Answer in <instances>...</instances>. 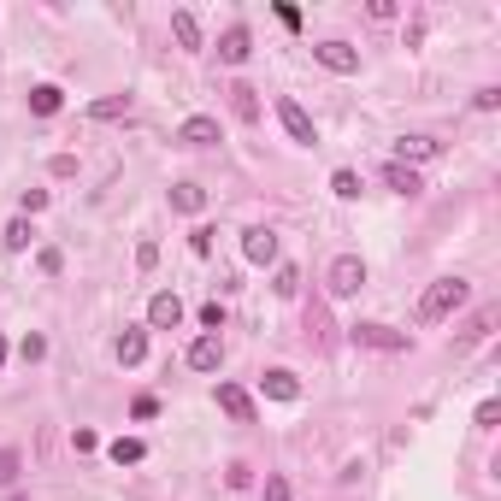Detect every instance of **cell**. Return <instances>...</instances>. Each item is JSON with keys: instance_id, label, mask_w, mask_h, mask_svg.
Returning <instances> with one entry per match:
<instances>
[{"instance_id": "cell-1", "label": "cell", "mask_w": 501, "mask_h": 501, "mask_svg": "<svg viewBox=\"0 0 501 501\" xmlns=\"http://www.w3.org/2000/svg\"><path fill=\"white\" fill-rule=\"evenodd\" d=\"M466 295H472L466 277H437V284L425 289V301H419V318H425V325H443L454 307H466Z\"/></svg>"}, {"instance_id": "cell-2", "label": "cell", "mask_w": 501, "mask_h": 501, "mask_svg": "<svg viewBox=\"0 0 501 501\" xmlns=\"http://www.w3.org/2000/svg\"><path fill=\"white\" fill-rule=\"evenodd\" d=\"M325 284H330V295H336V301L360 295V284H366V259H360V254H336V259H330V277H325Z\"/></svg>"}, {"instance_id": "cell-3", "label": "cell", "mask_w": 501, "mask_h": 501, "mask_svg": "<svg viewBox=\"0 0 501 501\" xmlns=\"http://www.w3.org/2000/svg\"><path fill=\"white\" fill-rule=\"evenodd\" d=\"M348 336H354V348H378V354H407L413 348L407 330H389V325H354Z\"/></svg>"}, {"instance_id": "cell-4", "label": "cell", "mask_w": 501, "mask_h": 501, "mask_svg": "<svg viewBox=\"0 0 501 501\" xmlns=\"http://www.w3.org/2000/svg\"><path fill=\"white\" fill-rule=\"evenodd\" d=\"M277 124H284L301 148H313V142H318V130H313V118H307V106H301V100H289V95L277 100Z\"/></svg>"}, {"instance_id": "cell-5", "label": "cell", "mask_w": 501, "mask_h": 501, "mask_svg": "<svg viewBox=\"0 0 501 501\" xmlns=\"http://www.w3.org/2000/svg\"><path fill=\"white\" fill-rule=\"evenodd\" d=\"M313 59L325 65V72H336V77H354L360 72V47H348V42H318Z\"/></svg>"}, {"instance_id": "cell-6", "label": "cell", "mask_w": 501, "mask_h": 501, "mask_svg": "<svg viewBox=\"0 0 501 501\" xmlns=\"http://www.w3.org/2000/svg\"><path fill=\"white\" fill-rule=\"evenodd\" d=\"M242 259H248V266H272V259H277V230L272 225H254L242 236Z\"/></svg>"}, {"instance_id": "cell-7", "label": "cell", "mask_w": 501, "mask_h": 501, "mask_svg": "<svg viewBox=\"0 0 501 501\" xmlns=\"http://www.w3.org/2000/svg\"><path fill=\"white\" fill-rule=\"evenodd\" d=\"M148 325H154V330H177V325H183V301H177L172 289H159V295L148 301Z\"/></svg>"}, {"instance_id": "cell-8", "label": "cell", "mask_w": 501, "mask_h": 501, "mask_svg": "<svg viewBox=\"0 0 501 501\" xmlns=\"http://www.w3.org/2000/svg\"><path fill=\"white\" fill-rule=\"evenodd\" d=\"M189 366H195V372H218V366H225V343H218V336H195V343H189Z\"/></svg>"}, {"instance_id": "cell-9", "label": "cell", "mask_w": 501, "mask_h": 501, "mask_svg": "<svg viewBox=\"0 0 501 501\" xmlns=\"http://www.w3.org/2000/svg\"><path fill=\"white\" fill-rule=\"evenodd\" d=\"M177 142L183 148H213L218 142V118H183V124H177Z\"/></svg>"}, {"instance_id": "cell-10", "label": "cell", "mask_w": 501, "mask_h": 501, "mask_svg": "<svg viewBox=\"0 0 501 501\" xmlns=\"http://www.w3.org/2000/svg\"><path fill=\"white\" fill-rule=\"evenodd\" d=\"M248 54H254V42H248V30H242V24H230L225 36H218V59H225V65H242Z\"/></svg>"}, {"instance_id": "cell-11", "label": "cell", "mask_w": 501, "mask_h": 501, "mask_svg": "<svg viewBox=\"0 0 501 501\" xmlns=\"http://www.w3.org/2000/svg\"><path fill=\"white\" fill-rule=\"evenodd\" d=\"M437 154H443L437 136H401L395 142V166H407V159H437Z\"/></svg>"}, {"instance_id": "cell-12", "label": "cell", "mask_w": 501, "mask_h": 501, "mask_svg": "<svg viewBox=\"0 0 501 501\" xmlns=\"http://www.w3.org/2000/svg\"><path fill=\"white\" fill-rule=\"evenodd\" d=\"M113 354H118V366H142L148 360V330H124L113 343Z\"/></svg>"}, {"instance_id": "cell-13", "label": "cell", "mask_w": 501, "mask_h": 501, "mask_svg": "<svg viewBox=\"0 0 501 501\" xmlns=\"http://www.w3.org/2000/svg\"><path fill=\"white\" fill-rule=\"evenodd\" d=\"M59 106H65V89H54V83H36V89H30V113H36V118H54Z\"/></svg>"}, {"instance_id": "cell-14", "label": "cell", "mask_w": 501, "mask_h": 501, "mask_svg": "<svg viewBox=\"0 0 501 501\" xmlns=\"http://www.w3.org/2000/svg\"><path fill=\"white\" fill-rule=\"evenodd\" d=\"M259 389H266L272 401H301V384H295V372H284V366L259 378Z\"/></svg>"}, {"instance_id": "cell-15", "label": "cell", "mask_w": 501, "mask_h": 501, "mask_svg": "<svg viewBox=\"0 0 501 501\" xmlns=\"http://www.w3.org/2000/svg\"><path fill=\"white\" fill-rule=\"evenodd\" d=\"M218 407H225L230 419H254V401H248V389H236V384H218Z\"/></svg>"}, {"instance_id": "cell-16", "label": "cell", "mask_w": 501, "mask_h": 501, "mask_svg": "<svg viewBox=\"0 0 501 501\" xmlns=\"http://www.w3.org/2000/svg\"><path fill=\"white\" fill-rule=\"evenodd\" d=\"M89 118H95V124H113V118H130V95H106V100H95V106H89Z\"/></svg>"}, {"instance_id": "cell-17", "label": "cell", "mask_w": 501, "mask_h": 501, "mask_svg": "<svg viewBox=\"0 0 501 501\" xmlns=\"http://www.w3.org/2000/svg\"><path fill=\"white\" fill-rule=\"evenodd\" d=\"M172 207L177 213H200V207H207V189L200 183H172Z\"/></svg>"}, {"instance_id": "cell-18", "label": "cell", "mask_w": 501, "mask_h": 501, "mask_svg": "<svg viewBox=\"0 0 501 501\" xmlns=\"http://www.w3.org/2000/svg\"><path fill=\"white\" fill-rule=\"evenodd\" d=\"M389 189H395V195H419V189H425V183H419V172H413V166H395V159H389Z\"/></svg>"}, {"instance_id": "cell-19", "label": "cell", "mask_w": 501, "mask_h": 501, "mask_svg": "<svg viewBox=\"0 0 501 501\" xmlns=\"http://www.w3.org/2000/svg\"><path fill=\"white\" fill-rule=\"evenodd\" d=\"M106 454H113V460H118V466H136V460H142V454H148V443H136V437H118V443H113V448H106Z\"/></svg>"}, {"instance_id": "cell-20", "label": "cell", "mask_w": 501, "mask_h": 501, "mask_svg": "<svg viewBox=\"0 0 501 501\" xmlns=\"http://www.w3.org/2000/svg\"><path fill=\"white\" fill-rule=\"evenodd\" d=\"M172 30H177V42H183V47H200V24H195V13H172Z\"/></svg>"}, {"instance_id": "cell-21", "label": "cell", "mask_w": 501, "mask_h": 501, "mask_svg": "<svg viewBox=\"0 0 501 501\" xmlns=\"http://www.w3.org/2000/svg\"><path fill=\"white\" fill-rule=\"evenodd\" d=\"M230 106H236V118H259V100H254V89H248V83L230 89Z\"/></svg>"}, {"instance_id": "cell-22", "label": "cell", "mask_w": 501, "mask_h": 501, "mask_svg": "<svg viewBox=\"0 0 501 501\" xmlns=\"http://www.w3.org/2000/svg\"><path fill=\"white\" fill-rule=\"evenodd\" d=\"M30 236H36V230H30L24 218H13V225H6V248H13V254H24V248H30Z\"/></svg>"}, {"instance_id": "cell-23", "label": "cell", "mask_w": 501, "mask_h": 501, "mask_svg": "<svg viewBox=\"0 0 501 501\" xmlns=\"http://www.w3.org/2000/svg\"><path fill=\"white\" fill-rule=\"evenodd\" d=\"M330 189H336L343 200H354V195H360V172H348V166H343V172L330 177Z\"/></svg>"}, {"instance_id": "cell-24", "label": "cell", "mask_w": 501, "mask_h": 501, "mask_svg": "<svg viewBox=\"0 0 501 501\" xmlns=\"http://www.w3.org/2000/svg\"><path fill=\"white\" fill-rule=\"evenodd\" d=\"M272 289H277V295L289 301V295H295V289H301V272H295V266H277V284H272Z\"/></svg>"}, {"instance_id": "cell-25", "label": "cell", "mask_w": 501, "mask_h": 501, "mask_svg": "<svg viewBox=\"0 0 501 501\" xmlns=\"http://www.w3.org/2000/svg\"><path fill=\"white\" fill-rule=\"evenodd\" d=\"M213 236H218V230H207V225L189 230V248H195V254H213Z\"/></svg>"}, {"instance_id": "cell-26", "label": "cell", "mask_w": 501, "mask_h": 501, "mask_svg": "<svg viewBox=\"0 0 501 501\" xmlns=\"http://www.w3.org/2000/svg\"><path fill=\"white\" fill-rule=\"evenodd\" d=\"M18 478V448H0V484H13Z\"/></svg>"}, {"instance_id": "cell-27", "label": "cell", "mask_w": 501, "mask_h": 501, "mask_svg": "<svg viewBox=\"0 0 501 501\" xmlns=\"http://www.w3.org/2000/svg\"><path fill=\"white\" fill-rule=\"evenodd\" d=\"M200 325H207V330H225V307H218V301H207V307H200Z\"/></svg>"}, {"instance_id": "cell-28", "label": "cell", "mask_w": 501, "mask_h": 501, "mask_svg": "<svg viewBox=\"0 0 501 501\" xmlns=\"http://www.w3.org/2000/svg\"><path fill=\"white\" fill-rule=\"evenodd\" d=\"M72 448H77V454H95L100 437H95V430H72Z\"/></svg>"}, {"instance_id": "cell-29", "label": "cell", "mask_w": 501, "mask_h": 501, "mask_svg": "<svg viewBox=\"0 0 501 501\" xmlns=\"http://www.w3.org/2000/svg\"><path fill=\"white\" fill-rule=\"evenodd\" d=\"M42 272H47V277L65 272V254H59V248H42Z\"/></svg>"}, {"instance_id": "cell-30", "label": "cell", "mask_w": 501, "mask_h": 501, "mask_svg": "<svg viewBox=\"0 0 501 501\" xmlns=\"http://www.w3.org/2000/svg\"><path fill=\"white\" fill-rule=\"evenodd\" d=\"M136 266H142V272H154V266H159V248L142 242V248H136Z\"/></svg>"}, {"instance_id": "cell-31", "label": "cell", "mask_w": 501, "mask_h": 501, "mask_svg": "<svg viewBox=\"0 0 501 501\" xmlns=\"http://www.w3.org/2000/svg\"><path fill=\"white\" fill-rule=\"evenodd\" d=\"M18 354H24V360H42L47 343H42V336H24V343H18Z\"/></svg>"}, {"instance_id": "cell-32", "label": "cell", "mask_w": 501, "mask_h": 501, "mask_svg": "<svg viewBox=\"0 0 501 501\" xmlns=\"http://www.w3.org/2000/svg\"><path fill=\"white\" fill-rule=\"evenodd\" d=\"M501 106V89H478V113H496Z\"/></svg>"}, {"instance_id": "cell-33", "label": "cell", "mask_w": 501, "mask_h": 501, "mask_svg": "<svg viewBox=\"0 0 501 501\" xmlns=\"http://www.w3.org/2000/svg\"><path fill=\"white\" fill-rule=\"evenodd\" d=\"M47 207V189H24V213H42Z\"/></svg>"}, {"instance_id": "cell-34", "label": "cell", "mask_w": 501, "mask_h": 501, "mask_svg": "<svg viewBox=\"0 0 501 501\" xmlns=\"http://www.w3.org/2000/svg\"><path fill=\"white\" fill-rule=\"evenodd\" d=\"M266 501H289V484H284V478H266Z\"/></svg>"}, {"instance_id": "cell-35", "label": "cell", "mask_w": 501, "mask_h": 501, "mask_svg": "<svg viewBox=\"0 0 501 501\" xmlns=\"http://www.w3.org/2000/svg\"><path fill=\"white\" fill-rule=\"evenodd\" d=\"M0 372H6V336H0Z\"/></svg>"}, {"instance_id": "cell-36", "label": "cell", "mask_w": 501, "mask_h": 501, "mask_svg": "<svg viewBox=\"0 0 501 501\" xmlns=\"http://www.w3.org/2000/svg\"><path fill=\"white\" fill-rule=\"evenodd\" d=\"M6 501H30V496H6Z\"/></svg>"}]
</instances>
